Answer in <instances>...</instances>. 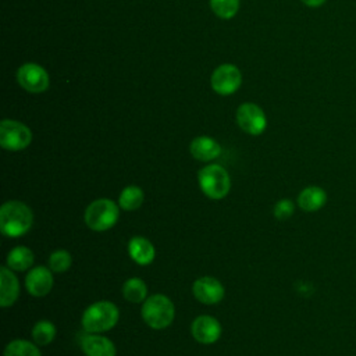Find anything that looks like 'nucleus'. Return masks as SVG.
<instances>
[{"label":"nucleus","instance_id":"9b49d317","mask_svg":"<svg viewBox=\"0 0 356 356\" xmlns=\"http://www.w3.org/2000/svg\"><path fill=\"white\" fill-rule=\"evenodd\" d=\"M53 271L44 266H36L31 268L25 277L26 291L36 298L46 296L53 288Z\"/></svg>","mask_w":356,"mask_h":356},{"label":"nucleus","instance_id":"a211bd4d","mask_svg":"<svg viewBox=\"0 0 356 356\" xmlns=\"http://www.w3.org/2000/svg\"><path fill=\"white\" fill-rule=\"evenodd\" d=\"M35 260L33 252L26 246H15L7 254V267H10L14 271H25L29 267H32Z\"/></svg>","mask_w":356,"mask_h":356},{"label":"nucleus","instance_id":"f8f14e48","mask_svg":"<svg viewBox=\"0 0 356 356\" xmlns=\"http://www.w3.org/2000/svg\"><path fill=\"white\" fill-rule=\"evenodd\" d=\"M193 338L204 345L214 343L221 335V324L217 318L209 314L197 316L191 327Z\"/></svg>","mask_w":356,"mask_h":356},{"label":"nucleus","instance_id":"7ed1b4c3","mask_svg":"<svg viewBox=\"0 0 356 356\" xmlns=\"http://www.w3.org/2000/svg\"><path fill=\"white\" fill-rule=\"evenodd\" d=\"M142 318L153 330L167 328L175 316V307L170 298L163 293H154L146 298L142 305Z\"/></svg>","mask_w":356,"mask_h":356},{"label":"nucleus","instance_id":"a878e982","mask_svg":"<svg viewBox=\"0 0 356 356\" xmlns=\"http://www.w3.org/2000/svg\"><path fill=\"white\" fill-rule=\"evenodd\" d=\"M302 3H305L309 7H318V6L324 4L325 0H302Z\"/></svg>","mask_w":356,"mask_h":356},{"label":"nucleus","instance_id":"b1692460","mask_svg":"<svg viewBox=\"0 0 356 356\" xmlns=\"http://www.w3.org/2000/svg\"><path fill=\"white\" fill-rule=\"evenodd\" d=\"M72 257L70 252L64 249H57L54 250L50 257H49V267L53 273H64L71 267Z\"/></svg>","mask_w":356,"mask_h":356},{"label":"nucleus","instance_id":"f03ea898","mask_svg":"<svg viewBox=\"0 0 356 356\" xmlns=\"http://www.w3.org/2000/svg\"><path fill=\"white\" fill-rule=\"evenodd\" d=\"M120 318L118 307L108 300L92 303L82 314V327L86 332L102 334L111 330Z\"/></svg>","mask_w":356,"mask_h":356},{"label":"nucleus","instance_id":"9d476101","mask_svg":"<svg viewBox=\"0 0 356 356\" xmlns=\"http://www.w3.org/2000/svg\"><path fill=\"white\" fill-rule=\"evenodd\" d=\"M195 298L204 305H214L222 300L225 289L222 284L214 277H200L193 282L192 286Z\"/></svg>","mask_w":356,"mask_h":356},{"label":"nucleus","instance_id":"f3484780","mask_svg":"<svg viewBox=\"0 0 356 356\" xmlns=\"http://www.w3.org/2000/svg\"><path fill=\"white\" fill-rule=\"evenodd\" d=\"M327 202V193L323 188L312 185L305 188L298 196V206L305 211L320 210Z\"/></svg>","mask_w":356,"mask_h":356},{"label":"nucleus","instance_id":"20e7f679","mask_svg":"<svg viewBox=\"0 0 356 356\" xmlns=\"http://www.w3.org/2000/svg\"><path fill=\"white\" fill-rule=\"evenodd\" d=\"M197 182L202 192L214 200L225 197L231 189L229 174L220 164H209L199 170Z\"/></svg>","mask_w":356,"mask_h":356},{"label":"nucleus","instance_id":"0eeeda50","mask_svg":"<svg viewBox=\"0 0 356 356\" xmlns=\"http://www.w3.org/2000/svg\"><path fill=\"white\" fill-rule=\"evenodd\" d=\"M236 121L242 131L249 135H260L267 127L264 111L254 103H243L236 110Z\"/></svg>","mask_w":356,"mask_h":356},{"label":"nucleus","instance_id":"2eb2a0df","mask_svg":"<svg viewBox=\"0 0 356 356\" xmlns=\"http://www.w3.org/2000/svg\"><path fill=\"white\" fill-rule=\"evenodd\" d=\"M191 154L200 161H211L217 159L222 149L220 143L210 136H197L189 145Z\"/></svg>","mask_w":356,"mask_h":356},{"label":"nucleus","instance_id":"412c9836","mask_svg":"<svg viewBox=\"0 0 356 356\" xmlns=\"http://www.w3.org/2000/svg\"><path fill=\"white\" fill-rule=\"evenodd\" d=\"M4 356H42L38 345L26 339H14L7 343Z\"/></svg>","mask_w":356,"mask_h":356},{"label":"nucleus","instance_id":"393cba45","mask_svg":"<svg viewBox=\"0 0 356 356\" xmlns=\"http://www.w3.org/2000/svg\"><path fill=\"white\" fill-rule=\"evenodd\" d=\"M293 211H295V204H293V202L289 200V199H281V200H278V202L275 203V206H274V210H273L274 217L278 218V220H286V218H289V217L293 214Z\"/></svg>","mask_w":356,"mask_h":356},{"label":"nucleus","instance_id":"5701e85b","mask_svg":"<svg viewBox=\"0 0 356 356\" xmlns=\"http://www.w3.org/2000/svg\"><path fill=\"white\" fill-rule=\"evenodd\" d=\"M210 7L217 17L229 19L236 14L239 0H210Z\"/></svg>","mask_w":356,"mask_h":356},{"label":"nucleus","instance_id":"4be33fe9","mask_svg":"<svg viewBox=\"0 0 356 356\" xmlns=\"http://www.w3.org/2000/svg\"><path fill=\"white\" fill-rule=\"evenodd\" d=\"M56 337V325L49 320L38 321L32 328V339L36 345H49Z\"/></svg>","mask_w":356,"mask_h":356},{"label":"nucleus","instance_id":"6ab92c4d","mask_svg":"<svg viewBox=\"0 0 356 356\" xmlns=\"http://www.w3.org/2000/svg\"><path fill=\"white\" fill-rule=\"evenodd\" d=\"M143 200H145L143 191L136 185H129L121 191L120 197H118V206L122 210L132 211V210L139 209L142 206Z\"/></svg>","mask_w":356,"mask_h":356},{"label":"nucleus","instance_id":"39448f33","mask_svg":"<svg viewBox=\"0 0 356 356\" xmlns=\"http://www.w3.org/2000/svg\"><path fill=\"white\" fill-rule=\"evenodd\" d=\"M120 217V206L111 199H97L85 210V224L97 232L107 231L115 225Z\"/></svg>","mask_w":356,"mask_h":356},{"label":"nucleus","instance_id":"aec40b11","mask_svg":"<svg viewBox=\"0 0 356 356\" xmlns=\"http://www.w3.org/2000/svg\"><path fill=\"white\" fill-rule=\"evenodd\" d=\"M122 295L128 302L140 303L145 302L147 298V286L143 280L138 277H132L125 281L122 285Z\"/></svg>","mask_w":356,"mask_h":356},{"label":"nucleus","instance_id":"4468645a","mask_svg":"<svg viewBox=\"0 0 356 356\" xmlns=\"http://www.w3.org/2000/svg\"><path fill=\"white\" fill-rule=\"evenodd\" d=\"M86 356H115V345L102 334H88L81 342Z\"/></svg>","mask_w":356,"mask_h":356},{"label":"nucleus","instance_id":"6e6552de","mask_svg":"<svg viewBox=\"0 0 356 356\" xmlns=\"http://www.w3.org/2000/svg\"><path fill=\"white\" fill-rule=\"evenodd\" d=\"M210 82L214 92L227 96L238 90L242 82V76L234 64H221L213 71Z\"/></svg>","mask_w":356,"mask_h":356},{"label":"nucleus","instance_id":"ddd939ff","mask_svg":"<svg viewBox=\"0 0 356 356\" xmlns=\"http://www.w3.org/2000/svg\"><path fill=\"white\" fill-rule=\"evenodd\" d=\"M19 295V282L13 270L7 266L0 268V305L1 307L11 306Z\"/></svg>","mask_w":356,"mask_h":356},{"label":"nucleus","instance_id":"f257e3e1","mask_svg":"<svg viewBox=\"0 0 356 356\" xmlns=\"http://www.w3.org/2000/svg\"><path fill=\"white\" fill-rule=\"evenodd\" d=\"M33 224L32 210L19 200H8L0 209V231L4 236L25 235Z\"/></svg>","mask_w":356,"mask_h":356},{"label":"nucleus","instance_id":"1a4fd4ad","mask_svg":"<svg viewBox=\"0 0 356 356\" xmlns=\"http://www.w3.org/2000/svg\"><path fill=\"white\" fill-rule=\"evenodd\" d=\"M18 83L31 93H40L49 88V75L43 67L35 63H26L18 68Z\"/></svg>","mask_w":356,"mask_h":356},{"label":"nucleus","instance_id":"423d86ee","mask_svg":"<svg viewBox=\"0 0 356 356\" xmlns=\"http://www.w3.org/2000/svg\"><path fill=\"white\" fill-rule=\"evenodd\" d=\"M32 142L31 129L15 120H3L0 124V145L6 150L18 152L28 147Z\"/></svg>","mask_w":356,"mask_h":356},{"label":"nucleus","instance_id":"dca6fc26","mask_svg":"<svg viewBox=\"0 0 356 356\" xmlns=\"http://www.w3.org/2000/svg\"><path fill=\"white\" fill-rule=\"evenodd\" d=\"M128 253L139 266H147L154 260L156 249L145 236H134L128 243Z\"/></svg>","mask_w":356,"mask_h":356}]
</instances>
